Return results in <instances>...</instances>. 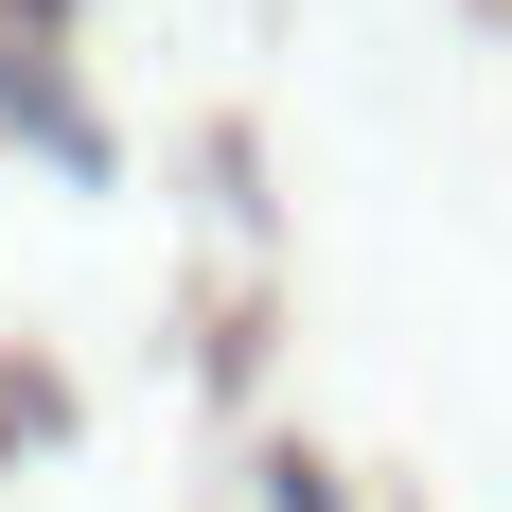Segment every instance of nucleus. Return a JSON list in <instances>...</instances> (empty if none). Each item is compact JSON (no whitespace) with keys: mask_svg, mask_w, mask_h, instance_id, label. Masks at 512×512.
<instances>
[{"mask_svg":"<svg viewBox=\"0 0 512 512\" xmlns=\"http://www.w3.org/2000/svg\"><path fill=\"white\" fill-rule=\"evenodd\" d=\"M265 512H336V495H318V477H301V460H283V477H265Z\"/></svg>","mask_w":512,"mask_h":512,"instance_id":"obj_1","label":"nucleus"}]
</instances>
